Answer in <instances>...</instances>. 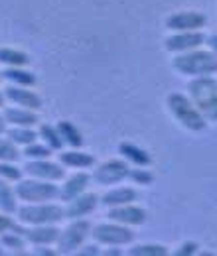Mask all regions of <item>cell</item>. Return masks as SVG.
Here are the masks:
<instances>
[{
  "label": "cell",
  "instance_id": "obj_39",
  "mask_svg": "<svg viewBox=\"0 0 217 256\" xmlns=\"http://www.w3.org/2000/svg\"><path fill=\"white\" fill-rule=\"evenodd\" d=\"M4 106V95H2V91H0V108Z\"/></svg>",
  "mask_w": 217,
  "mask_h": 256
},
{
  "label": "cell",
  "instance_id": "obj_18",
  "mask_svg": "<svg viewBox=\"0 0 217 256\" xmlns=\"http://www.w3.org/2000/svg\"><path fill=\"white\" fill-rule=\"evenodd\" d=\"M60 164L69 170H89L97 164V160L93 154H87L79 148H71V150H63L60 154Z\"/></svg>",
  "mask_w": 217,
  "mask_h": 256
},
{
  "label": "cell",
  "instance_id": "obj_40",
  "mask_svg": "<svg viewBox=\"0 0 217 256\" xmlns=\"http://www.w3.org/2000/svg\"><path fill=\"white\" fill-rule=\"evenodd\" d=\"M0 254H4V248H2V244H0Z\"/></svg>",
  "mask_w": 217,
  "mask_h": 256
},
{
  "label": "cell",
  "instance_id": "obj_28",
  "mask_svg": "<svg viewBox=\"0 0 217 256\" xmlns=\"http://www.w3.org/2000/svg\"><path fill=\"white\" fill-rule=\"evenodd\" d=\"M134 186H152L154 184V174L148 170V168H142V166H134L128 170V178Z\"/></svg>",
  "mask_w": 217,
  "mask_h": 256
},
{
  "label": "cell",
  "instance_id": "obj_2",
  "mask_svg": "<svg viewBox=\"0 0 217 256\" xmlns=\"http://www.w3.org/2000/svg\"><path fill=\"white\" fill-rule=\"evenodd\" d=\"M187 96L207 122H217V79L213 75L191 77L187 83Z\"/></svg>",
  "mask_w": 217,
  "mask_h": 256
},
{
  "label": "cell",
  "instance_id": "obj_9",
  "mask_svg": "<svg viewBox=\"0 0 217 256\" xmlns=\"http://www.w3.org/2000/svg\"><path fill=\"white\" fill-rule=\"evenodd\" d=\"M164 24L170 32H193V30L205 28L207 18L197 10H180L170 14Z\"/></svg>",
  "mask_w": 217,
  "mask_h": 256
},
{
  "label": "cell",
  "instance_id": "obj_29",
  "mask_svg": "<svg viewBox=\"0 0 217 256\" xmlns=\"http://www.w3.org/2000/svg\"><path fill=\"white\" fill-rule=\"evenodd\" d=\"M22 156H26L28 160H46L52 156V148H48L44 142H32L28 146H24Z\"/></svg>",
  "mask_w": 217,
  "mask_h": 256
},
{
  "label": "cell",
  "instance_id": "obj_41",
  "mask_svg": "<svg viewBox=\"0 0 217 256\" xmlns=\"http://www.w3.org/2000/svg\"><path fill=\"white\" fill-rule=\"evenodd\" d=\"M0 81H2V75H0Z\"/></svg>",
  "mask_w": 217,
  "mask_h": 256
},
{
  "label": "cell",
  "instance_id": "obj_8",
  "mask_svg": "<svg viewBox=\"0 0 217 256\" xmlns=\"http://www.w3.org/2000/svg\"><path fill=\"white\" fill-rule=\"evenodd\" d=\"M128 162L123 158H111V160H105L103 164H99L91 174V180H93L97 186H103V188H113V186H119L121 182H124L128 178Z\"/></svg>",
  "mask_w": 217,
  "mask_h": 256
},
{
  "label": "cell",
  "instance_id": "obj_1",
  "mask_svg": "<svg viewBox=\"0 0 217 256\" xmlns=\"http://www.w3.org/2000/svg\"><path fill=\"white\" fill-rule=\"evenodd\" d=\"M172 69L184 77H203L217 73V56L211 50H189L184 54H176L172 60Z\"/></svg>",
  "mask_w": 217,
  "mask_h": 256
},
{
  "label": "cell",
  "instance_id": "obj_3",
  "mask_svg": "<svg viewBox=\"0 0 217 256\" xmlns=\"http://www.w3.org/2000/svg\"><path fill=\"white\" fill-rule=\"evenodd\" d=\"M166 106H168L170 114L174 116V120L189 132H201L207 128V120L199 114V110L193 106V102L189 100L187 95L170 93L166 96Z\"/></svg>",
  "mask_w": 217,
  "mask_h": 256
},
{
  "label": "cell",
  "instance_id": "obj_36",
  "mask_svg": "<svg viewBox=\"0 0 217 256\" xmlns=\"http://www.w3.org/2000/svg\"><path fill=\"white\" fill-rule=\"evenodd\" d=\"M205 44L209 46V50L217 56V34H211V36H205Z\"/></svg>",
  "mask_w": 217,
  "mask_h": 256
},
{
  "label": "cell",
  "instance_id": "obj_37",
  "mask_svg": "<svg viewBox=\"0 0 217 256\" xmlns=\"http://www.w3.org/2000/svg\"><path fill=\"white\" fill-rule=\"evenodd\" d=\"M101 254H105V256H121V254H123V250H121L119 246H111L109 250H105V252H101Z\"/></svg>",
  "mask_w": 217,
  "mask_h": 256
},
{
  "label": "cell",
  "instance_id": "obj_34",
  "mask_svg": "<svg viewBox=\"0 0 217 256\" xmlns=\"http://www.w3.org/2000/svg\"><path fill=\"white\" fill-rule=\"evenodd\" d=\"M77 254H91V256H99L101 250H99V244H81V248L77 250Z\"/></svg>",
  "mask_w": 217,
  "mask_h": 256
},
{
  "label": "cell",
  "instance_id": "obj_25",
  "mask_svg": "<svg viewBox=\"0 0 217 256\" xmlns=\"http://www.w3.org/2000/svg\"><path fill=\"white\" fill-rule=\"evenodd\" d=\"M18 209V197L14 193V188H10L8 182L0 180V213L14 215Z\"/></svg>",
  "mask_w": 217,
  "mask_h": 256
},
{
  "label": "cell",
  "instance_id": "obj_13",
  "mask_svg": "<svg viewBox=\"0 0 217 256\" xmlns=\"http://www.w3.org/2000/svg\"><path fill=\"white\" fill-rule=\"evenodd\" d=\"M4 100L16 104V106H24V108H32V110H40L42 108V96L36 91H32V87H20V85H6L2 89Z\"/></svg>",
  "mask_w": 217,
  "mask_h": 256
},
{
  "label": "cell",
  "instance_id": "obj_21",
  "mask_svg": "<svg viewBox=\"0 0 217 256\" xmlns=\"http://www.w3.org/2000/svg\"><path fill=\"white\" fill-rule=\"evenodd\" d=\"M2 79L8 81L10 85H20V87H34L38 83L36 75L26 71L24 67H6L4 71H0Z\"/></svg>",
  "mask_w": 217,
  "mask_h": 256
},
{
  "label": "cell",
  "instance_id": "obj_27",
  "mask_svg": "<svg viewBox=\"0 0 217 256\" xmlns=\"http://www.w3.org/2000/svg\"><path fill=\"white\" fill-rule=\"evenodd\" d=\"M128 256H168L170 250L168 246L164 244H152V242H146V244H134L126 250Z\"/></svg>",
  "mask_w": 217,
  "mask_h": 256
},
{
  "label": "cell",
  "instance_id": "obj_31",
  "mask_svg": "<svg viewBox=\"0 0 217 256\" xmlns=\"http://www.w3.org/2000/svg\"><path fill=\"white\" fill-rule=\"evenodd\" d=\"M20 150L14 142H10L8 138H2L0 134V162H16L20 158Z\"/></svg>",
  "mask_w": 217,
  "mask_h": 256
},
{
  "label": "cell",
  "instance_id": "obj_11",
  "mask_svg": "<svg viewBox=\"0 0 217 256\" xmlns=\"http://www.w3.org/2000/svg\"><path fill=\"white\" fill-rule=\"evenodd\" d=\"M22 172L28 178H36V180H46V182H62L65 178V168L62 164L46 160H28L24 164Z\"/></svg>",
  "mask_w": 217,
  "mask_h": 256
},
{
  "label": "cell",
  "instance_id": "obj_7",
  "mask_svg": "<svg viewBox=\"0 0 217 256\" xmlns=\"http://www.w3.org/2000/svg\"><path fill=\"white\" fill-rule=\"evenodd\" d=\"M91 238L103 246H128L134 240V232H132V226L109 221V223L91 226Z\"/></svg>",
  "mask_w": 217,
  "mask_h": 256
},
{
  "label": "cell",
  "instance_id": "obj_19",
  "mask_svg": "<svg viewBox=\"0 0 217 256\" xmlns=\"http://www.w3.org/2000/svg\"><path fill=\"white\" fill-rule=\"evenodd\" d=\"M134 201H136V190L126 186H113L109 192H105L99 197V203L105 207H117V205L134 203Z\"/></svg>",
  "mask_w": 217,
  "mask_h": 256
},
{
  "label": "cell",
  "instance_id": "obj_6",
  "mask_svg": "<svg viewBox=\"0 0 217 256\" xmlns=\"http://www.w3.org/2000/svg\"><path fill=\"white\" fill-rule=\"evenodd\" d=\"M91 236V223L83 219H71L63 230H60V236L56 240V252L58 254H73L81 248V244Z\"/></svg>",
  "mask_w": 217,
  "mask_h": 256
},
{
  "label": "cell",
  "instance_id": "obj_20",
  "mask_svg": "<svg viewBox=\"0 0 217 256\" xmlns=\"http://www.w3.org/2000/svg\"><path fill=\"white\" fill-rule=\"evenodd\" d=\"M119 154L123 160L128 162V166H142V168H148L152 164V156L142 150L140 146L132 144V142H121L119 144Z\"/></svg>",
  "mask_w": 217,
  "mask_h": 256
},
{
  "label": "cell",
  "instance_id": "obj_4",
  "mask_svg": "<svg viewBox=\"0 0 217 256\" xmlns=\"http://www.w3.org/2000/svg\"><path fill=\"white\" fill-rule=\"evenodd\" d=\"M16 219L18 223L36 226V224H58L65 219L63 207L54 201H44V203H24L16 209Z\"/></svg>",
  "mask_w": 217,
  "mask_h": 256
},
{
  "label": "cell",
  "instance_id": "obj_14",
  "mask_svg": "<svg viewBox=\"0 0 217 256\" xmlns=\"http://www.w3.org/2000/svg\"><path fill=\"white\" fill-rule=\"evenodd\" d=\"M99 205V195L97 193H87L83 192L81 195L73 197L71 201H67V205L63 207L65 219H83L87 215H91Z\"/></svg>",
  "mask_w": 217,
  "mask_h": 256
},
{
  "label": "cell",
  "instance_id": "obj_35",
  "mask_svg": "<svg viewBox=\"0 0 217 256\" xmlns=\"http://www.w3.org/2000/svg\"><path fill=\"white\" fill-rule=\"evenodd\" d=\"M34 254H44V256H52V254H58L54 248H50L48 244L44 246H34Z\"/></svg>",
  "mask_w": 217,
  "mask_h": 256
},
{
  "label": "cell",
  "instance_id": "obj_24",
  "mask_svg": "<svg viewBox=\"0 0 217 256\" xmlns=\"http://www.w3.org/2000/svg\"><path fill=\"white\" fill-rule=\"evenodd\" d=\"M6 138L10 142H14L16 146H28L32 142L38 140V130H34L30 126H10L6 128Z\"/></svg>",
  "mask_w": 217,
  "mask_h": 256
},
{
  "label": "cell",
  "instance_id": "obj_38",
  "mask_svg": "<svg viewBox=\"0 0 217 256\" xmlns=\"http://www.w3.org/2000/svg\"><path fill=\"white\" fill-rule=\"evenodd\" d=\"M6 132V122H4V116L0 114V134H4Z\"/></svg>",
  "mask_w": 217,
  "mask_h": 256
},
{
  "label": "cell",
  "instance_id": "obj_26",
  "mask_svg": "<svg viewBox=\"0 0 217 256\" xmlns=\"http://www.w3.org/2000/svg\"><path fill=\"white\" fill-rule=\"evenodd\" d=\"M30 64L28 54L14 48H0V65L4 67H26Z\"/></svg>",
  "mask_w": 217,
  "mask_h": 256
},
{
  "label": "cell",
  "instance_id": "obj_15",
  "mask_svg": "<svg viewBox=\"0 0 217 256\" xmlns=\"http://www.w3.org/2000/svg\"><path fill=\"white\" fill-rule=\"evenodd\" d=\"M20 232L32 246H44V244L52 246L60 236V228L56 224H36L30 228H20Z\"/></svg>",
  "mask_w": 217,
  "mask_h": 256
},
{
  "label": "cell",
  "instance_id": "obj_16",
  "mask_svg": "<svg viewBox=\"0 0 217 256\" xmlns=\"http://www.w3.org/2000/svg\"><path fill=\"white\" fill-rule=\"evenodd\" d=\"M2 116H4V122L10 124V126H38L40 124V116H38V110H32V108H24V106H2Z\"/></svg>",
  "mask_w": 217,
  "mask_h": 256
},
{
  "label": "cell",
  "instance_id": "obj_32",
  "mask_svg": "<svg viewBox=\"0 0 217 256\" xmlns=\"http://www.w3.org/2000/svg\"><path fill=\"white\" fill-rule=\"evenodd\" d=\"M197 248H199L197 242H193V240H184V242L174 250V256H193V254H197Z\"/></svg>",
  "mask_w": 217,
  "mask_h": 256
},
{
  "label": "cell",
  "instance_id": "obj_10",
  "mask_svg": "<svg viewBox=\"0 0 217 256\" xmlns=\"http://www.w3.org/2000/svg\"><path fill=\"white\" fill-rule=\"evenodd\" d=\"M205 44V34L201 30H193V32H174L164 40V50L168 54H184L189 50L201 48Z\"/></svg>",
  "mask_w": 217,
  "mask_h": 256
},
{
  "label": "cell",
  "instance_id": "obj_22",
  "mask_svg": "<svg viewBox=\"0 0 217 256\" xmlns=\"http://www.w3.org/2000/svg\"><path fill=\"white\" fill-rule=\"evenodd\" d=\"M56 126H58V132H60V136H62L63 144H67L69 148H81V146H83L85 138H83L81 130L75 126L73 122H69V120H60Z\"/></svg>",
  "mask_w": 217,
  "mask_h": 256
},
{
  "label": "cell",
  "instance_id": "obj_30",
  "mask_svg": "<svg viewBox=\"0 0 217 256\" xmlns=\"http://www.w3.org/2000/svg\"><path fill=\"white\" fill-rule=\"evenodd\" d=\"M24 172L14 166V162H0V180L8 182V184H16L18 180H22Z\"/></svg>",
  "mask_w": 217,
  "mask_h": 256
},
{
  "label": "cell",
  "instance_id": "obj_12",
  "mask_svg": "<svg viewBox=\"0 0 217 256\" xmlns=\"http://www.w3.org/2000/svg\"><path fill=\"white\" fill-rule=\"evenodd\" d=\"M107 217H109V221L126 224V226H140L146 223L148 213H146V209H142L134 203H124V205H117V207H109Z\"/></svg>",
  "mask_w": 217,
  "mask_h": 256
},
{
  "label": "cell",
  "instance_id": "obj_23",
  "mask_svg": "<svg viewBox=\"0 0 217 256\" xmlns=\"http://www.w3.org/2000/svg\"><path fill=\"white\" fill-rule=\"evenodd\" d=\"M38 138H40L48 148H52V152H62L63 146H65L62 136H60V132H58V126H52V124H48V122L38 124Z\"/></svg>",
  "mask_w": 217,
  "mask_h": 256
},
{
  "label": "cell",
  "instance_id": "obj_5",
  "mask_svg": "<svg viewBox=\"0 0 217 256\" xmlns=\"http://www.w3.org/2000/svg\"><path fill=\"white\" fill-rule=\"evenodd\" d=\"M14 193L22 203H44V201H56L60 197V186H56V182L28 178L16 182Z\"/></svg>",
  "mask_w": 217,
  "mask_h": 256
},
{
  "label": "cell",
  "instance_id": "obj_33",
  "mask_svg": "<svg viewBox=\"0 0 217 256\" xmlns=\"http://www.w3.org/2000/svg\"><path fill=\"white\" fill-rule=\"evenodd\" d=\"M14 224H16V223L10 219V215L0 213V234H2V232H6V230H10Z\"/></svg>",
  "mask_w": 217,
  "mask_h": 256
},
{
  "label": "cell",
  "instance_id": "obj_17",
  "mask_svg": "<svg viewBox=\"0 0 217 256\" xmlns=\"http://www.w3.org/2000/svg\"><path fill=\"white\" fill-rule=\"evenodd\" d=\"M89 182H91V176L85 174L83 170L71 174L69 178H63V186L60 188V197L58 199H62L65 203L71 201L73 197H77V195H81L83 192H87Z\"/></svg>",
  "mask_w": 217,
  "mask_h": 256
}]
</instances>
